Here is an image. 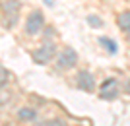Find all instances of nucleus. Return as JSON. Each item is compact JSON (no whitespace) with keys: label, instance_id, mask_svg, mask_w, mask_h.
<instances>
[{"label":"nucleus","instance_id":"f257e3e1","mask_svg":"<svg viewBox=\"0 0 130 126\" xmlns=\"http://www.w3.org/2000/svg\"><path fill=\"white\" fill-rule=\"evenodd\" d=\"M20 10H22L20 0H2V27H14L20 20Z\"/></svg>","mask_w":130,"mask_h":126},{"label":"nucleus","instance_id":"f03ea898","mask_svg":"<svg viewBox=\"0 0 130 126\" xmlns=\"http://www.w3.org/2000/svg\"><path fill=\"white\" fill-rule=\"evenodd\" d=\"M54 55H56V43H54V39H53V41H43V43L31 52V58H33L35 64L45 66L54 58Z\"/></svg>","mask_w":130,"mask_h":126},{"label":"nucleus","instance_id":"7ed1b4c3","mask_svg":"<svg viewBox=\"0 0 130 126\" xmlns=\"http://www.w3.org/2000/svg\"><path fill=\"white\" fill-rule=\"evenodd\" d=\"M45 29V16L41 10H33L29 16L25 17V25H23V31H25L27 37H37L41 35Z\"/></svg>","mask_w":130,"mask_h":126},{"label":"nucleus","instance_id":"20e7f679","mask_svg":"<svg viewBox=\"0 0 130 126\" xmlns=\"http://www.w3.org/2000/svg\"><path fill=\"white\" fill-rule=\"evenodd\" d=\"M99 99L103 101H115V99L120 95V85L117 78H107L105 82H101V87H99Z\"/></svg>","mask_w":130,"mask_h":126},{"label":"nucleus","instance_id":"39448f33","mask_svg":"<svg viewBox=\"0 0 130 126\" xmlns=\"http://www.w3.org/2000/svg\"><path fill=\"white\" fill-rule=\"evenodd\" d=\"M76 64H78V52L72 47H64L56 55V68H60V70H70Z\"/></svg>","mask_w":130,"mask_h":126},{"label":"nucleus","instance_id":"423d86ee","mask_svg":"<svg viewBox=\"0 0 130 126\" xmlns=\"http://www.w3.org/2000/svg\"><path fill=\"white\" fill-rule=\"evenodd\" d=\"M76 85L82 91L91 93V91H95V76L89 70H80L76 74Z\"/></svg>","mask_w":130,"mask_h":126},{"label":"nucleus","instance_id":"0eeeda50","mask_svg":"<svg viewBox=\"0 0 130 126\" xmlns=\"http://www.w3.org/2000/svg\"><path fill=\"white\" fill-rule=\"evenodd\" d=\"M117 27L120 31H124L126 35L130 33V10H124L117 16Z\"/></svg>","mask_w":130,"mask_h":126},{"label":"nucleus","instance_id":"6e6552de","mask_svg":"<svg viewBox=\"0 0 130 126\" xmlns=\"http://www.w3.org/2000/svg\"><path fill=\"white\" fill-rule=\"evenodd\" d=\"M35 118H37V111L33 109V107H22V109H18V120L29 122V120H35Z\"/></svg>","mask_w":130,"mask_h":126},{"label":"nucleus","instance_id":"1a4fd4ad","mask_svg":"<svg viewBox=\"0 0 130 126\" xmlns=\"http://www.w3.org/2000/svg\"><path fill=\"white\" fill-rule=\"evenodd\" d=\"M97 43L101 45L105 50H107L109 55H117V52H119V45L115 43L111 37H99V39H97Z\"/></svg>","mask_w":130,"mask_h":126},{"label":"nucleus","instance_id":"9d476101","mask_svg":"<svg viewBox=\"0 0 130 126\" xmlns=\"http://www.w3.org/2000/svg\"><path fill=\"white\" fill-rule=\"evenodd\" d=\"M86 22L87 25L91 29H101L105 25V22L101 20V16H97V14H89V16H86Z\"/></svg>","mask_w":130,"mask_h":126},{"label":"nucleus","instance_id":"9b49d317","mask_svg":"<svg viewBox=\"0 0 130 126\" xmlns=\"http://www.w3.org/2000/svg\"><path fill=\"white\" fill-rule=\"evenodd\" d=\"M54 37H56V31H54V27H51V25H45V29H43V41H53Z\"/></svg>","mask_w":130,"mask_h":126},{"label":"nucleus","instance_id":"f8f14e48","mask_svg":"<svg viewBox=\"0 0 130 126\" xmlns=\"http://www.w3.org/2000/svg\"><path fill=\"white\" fill-rule=\"evenodd\" d=\"M0 74H2V78H0L2 89H6V83H8V80H10V74H8V70H6V66H2V68H0Z\"/></svg>","mask_w":130,"mask_h":126},{"label":"nucleus","instance_id":"ddd939ff","mask_svg":"<svg viewBox=\"0 0 130 126\" xmlns=\"http://www.w3.org/2000/svg\"><path fill=\"white\" fill-rule=\"evenodd\" d=\"M43 124L45 126H66V122L60 120V118H51V120H45Z\"/></svg>","mask_w":130,"mask_h":126},{"label":"nucleus","instance_id":"4468645a","mask_svg":"<svg viewBox=\"0 0 130 126\" xmlns=\"http://www.w3.org/2000/svg\"><path fill=\"white\" fill-rule=\"evenodd\" d=\"M124 93H128V95H130V78L126 80V83H124Z\"/></svg>","mask_w":130,"mask_h":126},{"label":"nucleus","instance_id":"2eb2a0df","mask_svg":"<svg viewBox=\"0 0 130 126\" xmlns=\"http://www.w3.org/2000/svg\"><path fill=\"white\" fill-rule=\"evenodd\" d=\"M45 4H47V6H53V0H45Z\"/></svg>","mask_w":130,"mask_h":126},{"label":"nucleus","instance_id":"dca6fc26","mask_svg":"<svg viewBox=\"0 0 130 126\" xmlns=\"http://www.w3.org/2000/svg\"><path fill=\"white\" fill-rule=\"evenodd\" d=\"M35 126H45V124H43V122H41V124H35Z\"/></svg>","mask_w":130,"mask_h":126},{"label":"nucleus","instance_id":"f3484780","mask_svg":"<svg viewBox=\"0 0 130 126\" xmlns=\"http://www.w3.org/2000/svg\"><path fill=\"white\" fill-rule=\"evenodd\" d=\"M126 37H128V41H130V33H128V35H126Z\"/></svg>","mask_w":130,"mask_h":126}]
</instances>
